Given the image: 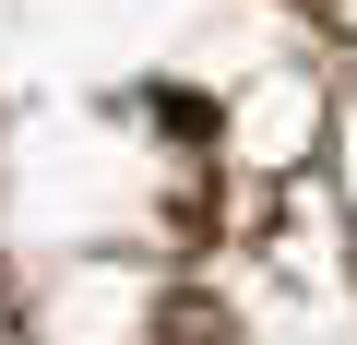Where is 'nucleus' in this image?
<instances>
[{
    "label": "nucleus",
    "instance_id": "nucleus-1",
    "mask_svg": "<svg viewBox=\"0 0 357 345\" xmlns=\"http://www.w3.org/2000/svg\"><path fill=\"white\" fill-rule=\"evenodd\" d=\"M143 345H238V321H227V309H215V298H167V309H155V333H143Z\"/></svg>",
    "mask_w": 357,
    "mask_h": 345
}]
</instances>
